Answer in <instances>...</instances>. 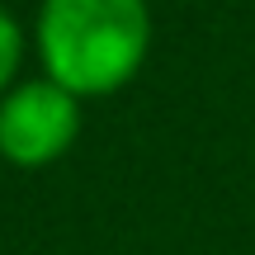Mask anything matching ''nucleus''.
I'll use <instances>...</instances> for the list:
<instances>
[{
  "label": "nucleus",
  "mask_w": 255,
  "mask_h": 255,
  "mask_svg": "<svg viewBox=\"0 0 255 255\" xmlns=\"http://www.w3.org/2000/svg\"><path fill=\"white\" fill-rule=\"evenodd\" d=\"M151 33L146 0H38L33 57L38 71L76 100H104L142 76Z\"/></svg>",
  "instance_id": "1"
},
{
  "label": "nucleus",
  "mask_w": 255,
  "mask_h": 255,
  "mask_svg": "<svg viewBox=\"0 0 255 255\" xmlns=\"http://www.w3.org/2000/svg\"><path fill=\"white\" fill-rule=\"evenodd\" d=\"M81 104L43 71L0 95V161L14 170H47L81 137Z\"/></svg>",
  "instance_id": "2"
},
{
  "label": "nucleus",
  "mask_w": 255,
  "mask_h": 255,
  "mask_svg": "<svg viewBox=\"0 0 255 255\" xmlns=\"http://www.w3.org/2000/svg\"><path fill=\"white\" fill-rule=\"evenodd\" d=\"M28 47H33L28 28L19 24V14H14L9 5H0V95H5L9 85H19V81H24Z\"/></svg>",
  "instance_id": "3"
}]
</instances>
